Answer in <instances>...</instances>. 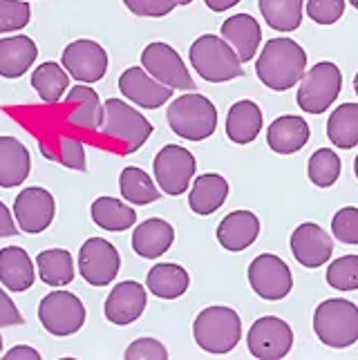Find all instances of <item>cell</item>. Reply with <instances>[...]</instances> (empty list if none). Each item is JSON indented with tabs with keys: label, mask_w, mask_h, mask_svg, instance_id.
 I'll list each match as a JSON object with an SVG mask.
<instances>
[{
	"label": "cell",
	"mask_w": 358,
	"mask_h": 360,
	"mask_svg": "<svg viewBox=\"0 0 358 360\" xmlns=\"http://www.w3.org/2000/svg\"><path fill=\"white\" fill-rule=\"evenodd\" d=\"M307 72V54L302 45L293 39H271L264 43L262 52L255 60L257 79L274 92H287L293 85H298Z\"/></svg>",
	"instance_id": "1"
},
{
	"label": "cell",
	"mask_w": 358,
	"mask_h": 360,
	"mask_svg": "<svg viewBox=\"0 0 358 360\" xmlns=\"http://www.w3.org/2000/svg\"><path fill=\"white\" fill-rule=\"evenodd\" d=\"M193 336L197 347L208 354H229L242 340V320L231 307H206L193 322Z\"/></svg>",
	"instance_id": "2"
},
{
	"label": "cell",
	"mask_w": 358,
	"mask_h": 360,
	"mask_svg": "<svg viewBox=\"0 0 358 360\" xmlns=\"http://www.w3.org/2000/svg\"><path fill=\"white\" fill-rule=\"evenodd\" d=\"M168 126L186 141H204L217 128V110L204 94L186 92L168 105Z\"/></svg>",
	"instance_id": "3"
},
{
	"label": "cell",
	"mask_w": 358,
	"mask_h": 360,
	"mask_svg": "<svg viewBox=\"0 0 358 360\" xmlns=\"http://www.w3.org/2000/svg\"><path fill=\"white\" fill-rule=\"evenodd\" d=\"M188 56L193 70L208 83H226L233 79H240L244 74L238 52L222 36H200L191 45Z\"/></svg>",
	"instance_id": "4"
},
{
	"label": "cell",
	"mask_w": 358,
	"mask_h": 360,
	"mask_svg": "<svg viewBox=\"0 0 358 360\" xmlns=\"http://www.w3.org/2000/svg\"><path fill=\"white\" fill-rule=\"evenodd\" d=\"M314 331L331 349H347L358 342V307L343 297H331L316 307Z\"/></svg>",
	"instance_id": "5"
},
{
	"label": "cell",
	"mask_w": 358,
	"mask_h": 360,
	"mask_svg": "<svg viewBox=\"0 0 358 360\" xmlns=\"http://www.w3.org/2000/svg\"><path fill=\"white\" fill-rule=\"evenodd\" d=\"M103 132L110 139L123 143V153H137L139 148L151 139L153 123L148 121L137 108L128 105L121 98H108L103 103Z\"/></svg>",
	"instance_id": "6"
},
{
	"label": "cell",
	"mask_w": 358,
	"mask_h": 360,
	"mask_svg": "<svg viewBox=\"0 0 358 360\" xmlns=\"http://www.w3.org/2000/svg\"><path fill=\"white\" fill-rule=\"evenodd\" d=\"M343 88V74L336 63L331 60H320L309 72H305L298 88V108L307 115H323L334 101Z\"/></svg>",
	"instance_id": "7"
},
{
	"label": "cell",
	"mask_w": 358,
	"mask_h": 360,
	"mask_svg": "<svg viewBox=\"0 0 358 360\" xmlns=\"http://www.w3.org/2000/svg\"><path fill=\"white\" fill-rule=\"evenodd\" d=\"M39 320L47 333L58 338L72 336L85 325V307L79 295L56 289L47 293L39 304Z\"/></svg>",
	"instance_id": "8"
},
{
	"label": "cell",
	"mask_w": 358,
	"mask_h": 360,
	"mask_svg": "<svg viewBox=\"0 0 358 360\" xmlns=\"http://www.w3.org/2000/svg\"><path fill=\"white\" fill-rule=\"evenodd\" d=\"M153 168H155V181L162 188V193L177 197L188 191L191 179L195 177L197 170V161L191 155V150H186L184 146L168 143L157 153Z\"/></svg>",
	"instance_id": "9"
},
{
	"label": "cell",
	"mask_w": 358,
	"mask_h": 360,
	"mask_svg": "<svg viewBox=\"0 0 358 360\" xmlns=\"http://www.w3.org/2000/svg\"><path fill=\"white\" fill-rule=\"evenodd\" d=\"M141 68L159 83L168 85L172 90H188V92L195 90V81L186 63L177 54V49L168 43L162 41L148 43L141 52Z\"/></svg>",
	"instance_id": "10"
},
{
	"label": "cell",
	"mask_w": 358,
	"mask_h": 360,
	"mask_svg": "<svg viewBox=\"0 0 358 360\" xmlns=\"http://www.w3.org/2000/svg\"><path fill=\"white\" fill-rule=\"evenodd\" d=\"M249 284L255 295H260L262 300L278 302L291 293L293 276L282 257L274 253H262L249 264Z\"/></svg>",
	"instance_id": "11"
},
{
	"label": "cell",
	"mask_w": 358,
	"mask_h": 360,
	"mask_svg": "<svg viewBox=\"0 0 358 360\" xmlns=\"http://www.w3.org/2000/svg\"><path fill=\"white\" fill-rule=\"evenodd\" d=\"M246 345L253 358L260 360H280L285 358L293 347V331L289 322L278 316L257 318L246 336Z\"/></svg>",
	"instance_id": "12"
},
{
	"label": "cell",
	"mask_w": 358,
	"mask_h": 360,
	"mask_svg": "<svg viewBox=\"0 0 358 360\" xmlns=\"http://www.w3.org/2000/svg\"><path fill=\"white\" fill-rule=\"evenodd\" d=\"M121 269V255L103 238H90L85 240L79 251V273L90 287H108L119 276Z\"/></svg>",
	"instance_id": "13"
},
{
	"label": "cell",
	"mask_w": 358,
	"mask_h": 360,
	"mask_svg": "<svg viewBox=\"0 0 358 360\" xmlns=\"http://www.w3.org/2000/svg\"><path fill=\"white\" fill-rule=\"evenodd\" d=\"M56 215L54 195L41 186H30L18 193L14 202V217L23 233L39 235L52 226Z\"/></svg>",
	"instance_id": "14"
},
{
	"label": "cell",
	"mask_w": 358,
	"mask_h": 360,
	"mask_svg": "<svg viewBox=\"0 0 358 360\" xmlns=\"http://www.w3.org/2000/svg\"><path fill=\"white\" fill-rule=\"evenodd\" d=\"M60 63L68 70L72 79H77L79 83H96L106 77L108 72V52L103 45H98L96 41L90 39H79L72 41L60 56Z\"/></svg>",
	"instance_id": "15"
},
{
	"label": "cell",
	"mask_w": 358,
	"mask_h": 360,
	"mask_svg": "<svg viewBox=\"0 0 358 360\" xmlns=\"http://www.w3.org/2000/svg\"><path fill=\"white\" fill-rule=\"evenodd\" d=\"M289 246L295 262L305 269H318L325 266L334 253V238L323 226L314 224V221H305L291 233Z\"/></svg>",
	"instance_id": "16"
},
{
	"label": "cell",
	"mask_w": 358,
	"mask_h": 360,
	"mask_svg": "<svg viewBox=\"0 0 358 360\" xmlns=\"http://www.w3.org/2000/svg\"><path fill=\"white\" fill-rule=\"evenodd\" d=\"M119 92L137 108L157 110L172 98V88L159 83L143 68H128L119 77Z\"/></svg>",
	"instance_id": "17"
},
{
	"label": "cell",
	"mask_w": 358,
	"mask_h": 360,
	"mask_svg": "<svg viewBox=\"0 0 358 360\" xmlns=\"http://www.w3.org/2000/svg\"><path fill=\"white\" fill-rule=\"evenodd\" d=\"M146 304H148L146 287H141V284L134 280H126V282H119L117 287H113V291H110L106 300L103 311L113 325L126 327L141 318V314L146 311Z\"/></svg>",
	"instance_id": "18"
},
{
	"label": "cell",
	"mask_w": 358,
	"mask_h": 360,
	"mask_svg": "<svg viewBox=\"0 0 358 360\" xmlns=\"http://www.w3.org/2000/svg\"><path fill=\"white\" fill-rule=\"evenodd\" d=\"M260 235V219L251 210H233L217 226V242L224 251L240 253Z\"/></svg>",
	"instance_id": "19"
},
{
	"label": "cell",
	"mask_w": 358,
	"mask_h": 360,
	"mask_svg": "<svg viewBox=\"0 0 358 360\" xmlns=\"http://www.w3.org/2000/svg\"><path fill=\"white\" fill-rule=\"evenodd\" d=\"M222 39L238 52L242 63L255 58L262 43V30L251 14H236L222 22Z\"/></svg>",
	"instance_id": "20"
},
{
	"label": "cell",
	"mask_w": 358,
	"mask_h": 360,
	"mask_svg": "<svg viewBox=\"0 0 358 360\" xmlns=\"http://www.w3.org/2000/svg\"><path fill=\"white\" fill-rule=\"evenodd\" d=\"M312 130L309 123H307L302 117L295 115H282L278 119H274V123L267 130V143L274 153L278 155H293L302 150L309 141Z\"/></svg>",
	"instance_id": "21"
},
{
	"label": "cell",
	"mask_w": 358,
	"mask_h": 360,
	"mask_svg": "<svg viewBox=\"0 0 358 360\" xmlns=\"http://www.w3.org/2000/svg\"><path fill=\"white\" fill-rule=\"evenodd\" d=\"M175 242V229L170 221L162 217H151L137 224L132 233V248L134 253L146 257V259H157L162 257L168 248Z\"/></svg>",
	"instance_id": "22"
},
{
	"label": "cell",
	"mask_w": 358,
	"mask_h": 360,
	"mask_svg": "<svg viewBox=\"0 0 358 360\" xmlns=\"http://www.w3.org/2000/svg\"><path fill=\"white\" fill-rule=\"evenodd\" d=\"M36 280V269L30 253L20 246L0 248V284L5 289L23 293L27 291Z\"/></svg>",
	"instance_id": "23"
},
{
	"label": "cell",
	"mask_w": 358,
	"mask_h": 360,
	"mask_svg": "<svg viewBox=\"0 0 358 360\" xmlns=\"http://www.w3.org/2000/svg\"><path fill=\"white\" fill-rule=\"evenodd\" d=\"M32 157L16 136H0V188H16L30 177Z\"/></svg>",
	"instance_id": "24"
},
{
	"label": "cell",
	"mask_w": 358,
	"mask_h": 360,
	"mask_svg": "<svg viewBox=\"0 0 358 360\" xmlns=\"http://www.w3.org/2000/svg\"><path fill=\"white\" fill-rule=\"evenodd\" d=\"M65 103L74 105V110L68 115L70 126H77L83 130H101L103 126V105L98 94L90 88L88 83H79L65 94Z\"/></svg>",
	"instance_id": "25"
},
{
	"label": "cell",
	"mask_w": 358,
	"mask_h": 360,
	"mask_svg": "<svg viewBox=\"0 0 358 360\" xmlns=\"http://www.w3.org/2000/svg\"><path fill=\"white\" fill-rule=\"evenodd\" d=\"M262 110L255 101L242 98V101L233 103L226 115V136L238 146L253 143L257 134L262 130Z\"/></svg>",
	"instance_id": "26"
},
{
	"label": "cell",
	"mask_w": 358,
	"mask_h": 360,
	"mask_svg": "<svg viewBox=\"0 0 358 360\" xmlns=\"http://www.w3.org/2000/svg\"><path fill=\"white\" fill-rule=\"evenodd\" d=\"M39 47L30 36H5L0 39V77L20 79L25 72H30Z\"/></svg>",
	"instance_id": "27"
},
{
	"label": "cell",
	"mask_w": 358,
	"mask_h": 360,
	"mask_svg": "<svg viewBox=\"0 0 358 360\" xmlns=\"http://www.w3.org/2000/svg\"><path fill=\"white\" fill-rule=\"evenodd\" d=\"M226 197H229V181L222 175H217V172H206V175L193 179L188 206L195 215L208 217L224 206Z\"/></svg>",
	"instance_id": "28"
},
{
	"label": "cell",
	"mask_w": 358,
	"mask_h": 360,
	"mask_svg": "<svg viewBox=\"0 0 358 360\" xmlns=\"http://www.w3.org/2000/svg\"><path fill=\"white\" fill-rule=\"evenodd\" d=\"M146 287L159 300H177L191 287V276L188 271L172 264V262H162L155 264L146 276Z\"/></svg>",
	"instance_id": "29"
},
{
	"label": "cell",
	"mask_w": 358,
	"mask_h": 360,
	"mask_svg": "<svg viewBox=\"0 0 358 360\" xmlns=\"http://www.w3.org/2000/svg\"><path fill=\"white\" fill-rule=\"evenodd\" d=\"M92 221L103 231L121 233L137 224V213L126 202L115 200V197H96L90 208Z\"/></svg>",
	"instance_id": "30"
},
{
	"label": "cell",
	"mask_w": 358,
	"mask_h": 360,
	"mask_svg": "<svg viewBox=\"0 0 358 360\" xmlns=\"http://www.w3.org/2000/svg\"><path fill=\"white\" fill-rule=\"evenodd\" d=\"M32 88L45 103H58L70 90V74L63 65L47 60L32 72Z\"/></svg>",
	"instance_id": "31"
},
{
	"label": "cell",
	"mask_w": 358,
	"mask_h": 360,
	"mask_svg": "<svg viewBox=\"0 0 358 360\" xmlns=\"http://www.w3.org/2000/svg\"><path fill=\"white\" fill-rule=\"evenodd\" d=\"M41 280L47 287H68L74 280V259L65 248H47L36 257Z\"/></svg>",
	"instance_id": "32"
},
{
	"label": "cell",
	"mask_w": 358,
	"mask_h": 360,
	"mask_svg": "<svg viewBox=\"0 0 358 360\" xmlns=\"http://www.w3.org/2000/svg\"><path fill=\"white\" fill-rule=\"evenodd\" d=\"M119 191L121 197L126 202L134 204V206H146V204H153L157 202L162 193L155 186L153 177L148 175L146 170L137 168V166H128L121 170L119 175Z\"/></svg>",
	"instance_id": "33"
},
{
	"label": "cell",
	"mask_w": 358,
	"mask_h": 360,
	"mask_svg": "<svg viewBox=\"0 0 358 360\" xmlns=\"http://www.w3.org/2000/svg\"><path fill=\"white\" fill-rule=\"evenodd\" d=\"M305 0H257L264 22L276 32H295L302 22Z\"/></svg>",
	"instance_id": "34"
},
{
	"label": "cell",
	"mask_w": 358,
	"mask_h": 360,
	"mask_svg": "<svg viewBox=\"0 0 358 360\" xmlns=\"http://www.w3.org/2000/svg\"><path fill=\"white\" fill-rule=\"evenodd\" d=\"M327 136L343 150L358 146V103H343L331 112L327 121Z\"/></svg>",
	"instance_id": "35"
},
{
	"label": "cell",
	"mask_w": 358,
	"mask_h": 360,
	"mask_svg": "<svg viewBox=\"0 0 358 360\" xmlns=\"http://www.w3.org/2000/svg\"><path fill=\"white\" fill-rule=\"evenodd\" d=\"M340 157L331 150V148H318V150L309 157L307 164V175L309 181L318 188H329L334 186L340 177Z\"/></svg>",
	"instance_id": "36"
},
{
	"label": "cell",
	"mask_w": 358,
	"mask_h": 360,
	"mask_svg": "<svg viewBox=\"0 0 358 360\" xmlns=\"http://www.w3.org/2000/svg\"><path fill=\"white\" fill-rule=\"evenodd\" d=\"M327 284L338 291L358 289V255H343L327 266Z\"/></svg>",
	"instance_id": "37"
},
{
	"label": "cell",
	"mask_w": 358,
	"mask_h": 360,
	"mask_svg": "<svg viewBox=\"0 0 358 360\" xmlns=\"http://www.w3.org/2000/svg\"><path fill=\"white\" fill-rule=\"evenodd\" d=\"M32 20V7L27 0H0V34L20 32Z\"/></svg>",
	"instance_id": "38"
},
{
	"label": "cell",
	"mask_w": 358,
	"mask_h": 360,
	"mask_svg": "<svg viewBox=\"0 0 358 360\" xmlns=\"http://www.w3.org/2000/svg\"><path fill=\"white\" fill-rule=\"evenodd\" d=\"M331 233L343 244H358V208L345 206L331 219Z\"/></svg>",
	"instance_id": "39"
},
{
	"label": "cell",
	"mask_w": 358,
	"mask_h": 360,
	"mask_svg": "<svg viewBox=\"0 0 358 360\" xmlns=\"http://www.w3.org/2000/svg\"><path fill=\"white\" fill-rule=\"evenodd\" d=\"M345 14V0H307V16L318 25H334Z\"/></svg>",
	"instance_id": "40"
},
{
	"label": "cell",
	"mask_w": 358,
	"mask_h": 360,
	"mask_svg": "<svg viewBox=\"0 0 358 360\" xmlns=\"http://www.w3.org/2000/svg\"><path fill=\"white\" fill-rule=\"evenodd\" d=\"M58 164H63L70 170H85V148L79 139L74 136H58Z\"/></svg>",
	"instance_id": "41"
},
{
	"label": "cell",
	"mask_w": 358,
	"mask_h": 360,
	"mask_svg": "<svg viewBox=\"0 0 358 360\" xmlns=\"http://www.w3.org/2000/svg\"><path fill=\"white\" fill-rule=\"evenodd\" d=\"M134 16H141V18H164L168 14H172L179 3L177 0H123Z\"/></svg>",
	"instance_id": "42"
},
{
	"label": "cell",
	"mask_w": 358,
	"mask_h": 360,
	"mask_svg": "<svg viewBox=\"0 0 358 360\" xmlns=\"http://www.w3.org/2000/svg\"><path fill=\"white\" fill-rule=\"evenodd\" d=\"M123 358H128V360H166L168 349L155 338H139L132 345H128Z\"/></svg>",
	"instance_id": "43"
},
{
	"label": "cell",
	"mask_w": 358,
	"mask_h": 360,
	"mask_svg": "<svg viewBox=\"0 0 358 360\" xmlns=\"http://www.w3.org/2000/svg\"><path fill=\"white\" fill-rule=\"evenodd\" d=\"M16 325H23V316L18 311V307L14 304V300L7 295V291L0 287V329L16 327Z\"/></svg>",
	"instance_id": "44"
},
{
	"label": "cell",
	"mask_w": 358,
	"mask_h": 360,
	"mask_svg": "<svg viewBox=\"0 0 358 360\" xmlns=\"http://www.w3.org/2000/svg\"><path fill=\"white\" fill-rule=\"evenodd\" d=\"M18 233L16 217L9 213V208L0 202V238H11V235Z\"/></svg>",
	"instance_id": "45"
},
{
	"label": "cell",
	"mask_w": 358,
	"mask_h": 360,
	"mask_svg": "<svg viewBox=\"0 0 358 360\" xmlns=\"http://www.w3.org/2000/svg\"><path fill=\"white\" fill-rule=\"evenodd\" d=\"M41 354L34 349V347L27 345H18V347H11V349L5 354V360H39Z\"/></svg>",
	"instance_id": "46"
},
{
	"label": "cell",
	"mask_w": 358,
	"mask_h": 360,
	"mask_svg": "<svg viewBox=\"0 0 358 360\" xmlns=\"http://www.w3.org/2000/svg\"><path fill=\"white\" fill-rule=\"evenodd\" d=\"M242 0H204V5L211 9V11H226V9H233L236 5H240Z\"/></svg>",
	"instance_id": "47"
},
{
	"label": "cell",
	"mask_w": 358,
	"mask_h": 360,
	"mask_svg": "<svg viewBox=\"0 0 358 360\" xmlns=\"http://www.w3.org/2000/svg\"><path fill=\"white\" fill-rule=\"evenodd\" d=\"M354 92H356V96H358V72H356V77H354Z\"/></svg>",
	"instance_id": "48"
},
{
	"label": "cell",
	"mask_w": 358,
	"mask_h": 360,
	"mask_svg": "<svg viewBox=\"0 0 358 360\" xmlns=\"http://www.w3.org/2000/svg\"><path fill=\"white\" fill-rule=\"evenodd\" d=\"M354 172H356V179H358V155H356V161H354Z\"/></svg>",
	"instance_id": "49"
},
{
	"label": "cell",
	"mask_w": 358,
	"mask_h": 360,
	"mask_svg": "<svg viewBox=\"0 0 358 360\" xmlns=\"http://www.w3.org/2000/svg\"><path fill=\"white\" fill-rule=\"evenodd\" d=\"M177 3H179V5H191L193 0H177Z\"/></svg>",
	"instance_id": "50"
},
{
	"label": "cell",
	"mask_w": 358,
	"mask_h": 360,
	"mask_svg": "<svg viewBox=\"0 0 358 360\" xmlns=\"http://www.w3.org/2000/svg\"><path fill=\"white\" fill-rule=\"evenodd\" d=\"M350 3H352V7H354V9H358V0H350Z\"/></svg>",
	"instance_id": "51"
},
{
	"label": "cell",
	"mask_w": 358,
	"mask_h": 360,
	"mask_svg": "<svg viewBox=\"0 0 358 360\" xmlns=\"http://www.w3.org/2000/svg\"><path fill=\"white\" fill-rule=\"evenodd\" d=\"M0 352H3V336H0Z\"/></svg>",
	"instance_id": "52"
}]
</instances>
